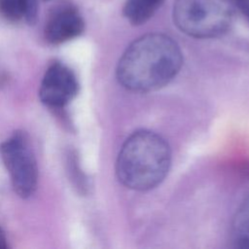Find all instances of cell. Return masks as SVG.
<instances>
[{"instance_id":"obj_9","label":"cell","mask_w":249,"mask_h":249,"mask_svg":"<svg viewBox=\"0 0 249 249\" xmlns=\"http://www.w3.org/2000/svg\"><path fill=\"white\" fill-rule=\"evenodd\" d=\"M232 2L249 19V0H232Z\"/></svg>"},{"instance_id":"obj_10","label":"cell","mask_w":249,"mask_h":249,"mask_svg":"<svg viewBox=\"0 0 249 249\" xmlns=\"http://www.w3.org/2000/svg\"><path fill=\"white\" fill-rule=\"evenodd\" d=\"M6 248H8L7 238H6L5 232L0 228V249H6Z\"/></svg>"},{"instance_id":"obj_5","label":"cell","mask_w":249,"mask_h":249,"mask_svg":"<svg viewBox=\"0 0 249 249\" xmlns=\"http://www.w3.org/2000/svg\"><path fill=\"white\" fill-rule=\"evenodd\" d=\"M78 89L79 84L73 71L60 62H53L42 79L39 97L45 105L59 108L68 104Z\"/></svg>"},{"instance_id":"obj_8","label":"cell","mask_w":249,"mask_h":249,"mask_svg":"<svg viewBox=\"0 0 249 249\" xmlns=\"http://www.w3.org/2000/svg\"><path fill=\"white\" fill-rule=\"evenodd\" d=\"M23 0H0V15L11 22L24 18Z\"/></svg>"},{"instance_id":"obj_1","label":"cell","mask_w":249,"mask_h":249,"mask_svg":"<svg viewBox=\"0 0 249 249\" xmlns=\"http://www.w3.org/2000/svg\"><path fill=\"white\" fill-rule=\"evenodd\" d=\"M182 64L181 49L171 37L149 33L125 49L117 66V79L131 91L148 92L172 81Z\"/></svg>"},{"instance_id":"obj_11","label":"cell","mask_w":249,"mask_h":249,"mask_svg":"<svg viewBox=\"0 0 249 249\" xmlns=\"http://www.w3.org/2000/svg\"><path fill=\"white\" fill-rule=\"evenodd\" d=\"M46 1H50V0H46Z\"/></svg>"},{"instance_id":"obj_7","label":"cell","mask_w":249,"mask_h":249,"mask_svg":"<svg viewBox=\"0 0 249 249\" xmlns=\"http://www.w3.org/2000/svg\"><path fill=\"white\" fill-rule=\"evenodd\" d=\"M165 0H126L123 14L132 25H141L148 21Z\"/></svg>"},{"instance_id":"obj_3","label":"cell","mask_w":249,"mask_h":249,"mask_svg":"<svg viewBox=\"0 0 249 249\" xmlns=\"http://www.w3.org/2000/svg\"><path fill=\"white\" fill-rule=\"evenodd\" d=\"M233 5L232 0H175L173 21L188 36L199 39L215 38L231 27Z\"/></svg>"},{"instance_id":"obj_2","label":"cell","mask_w":249,"mask_h":249,"mask_svg":"<svg viewBox=\"0 0 249 249\" xmlns=\"http://www.w3.org/2000/svg\"><path fill=\"white\" fill-rule=\"evenodd\" d=\"M171 163L168 143L160 134L141 129L123 144L116 161L119 181L128 189L147 191L165 178Z\"/></svg>"},{"instance_id":"obj_4","label":"cell","mask_w":249,"mask_h":249,"mask_svg":"<svg viewBox=\"0 0 249 249\" xmlns=\"http://www.w3.org/2000/svg\"><path fill=\"white\" fill-rule=\"evenodd\" d=\"M2 160L10 174L15 192L22 198L31 196L38 184V166L23 131H16L0 145Z\"/></svg>"},{"instance_id":"obj_6","label":"cell","mask_w":249,"mask_h":249,"mask_svg":"<svg viewBox=\"0 0 249 249\" xmlns=\"http://www.w3.org/2000/svg\"><path fill=\"white\" fill-rule=\"evenodd\" d=\"M84 30L85 21L76 8L64 6L51 14L44 28V36L48 43L59 45L80 36Z\"/></svg>"}]
</instances>
